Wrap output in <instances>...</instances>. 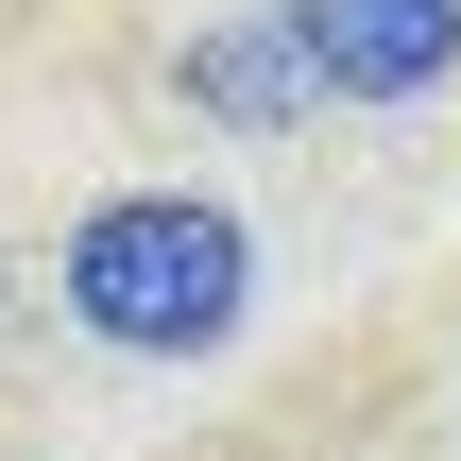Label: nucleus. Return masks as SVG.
Segmentation results:
<instances>
[{"instance_id": "nucleus-1", "label": "nucleus", "mask_w": 461, "mask_h": 461, "mask_svg": "<svg viewBox=\"0 0 461 461\" xmlns=\"http://www.w3.org/2000/svg\"><path fill=\"white\" fill-rule=\"evenodd\" d=\"M68 308H86V342H120V359H188V342L240 325V222L188 205V188H137V205H103V222L68 240Z\"/></svg>"}, {"instance_id": "nucleus-2", "label": "nucleus", "mask_w": 461, "mask_h": 461, "mask_svg": "<svg viewBox=\"0 0 461 461\" xmlns=\"http://www.w3.org/2000/svg\"><path fill=\"white\" fill-rule=\"evenodd\" d=\"M274 34H291V68L342 86V103H411V86L461 68V0H291Z\"/></svg>"}, {"instance_id": "nucleus-3", "label": "nucleus", "mask_w": 461, "mask_h": 461, "mask_svg": "<svg viewBox=\"0 0 461 461\" xmlns=\"http://www.w3.org/2000/svg\"><path fill=\"white\" fill-rule=\"evenodd\" d=\"M291 86H308V68H291V34H222V51H205V103H222V120H274Z\"/></svg>"}]
</instances>
